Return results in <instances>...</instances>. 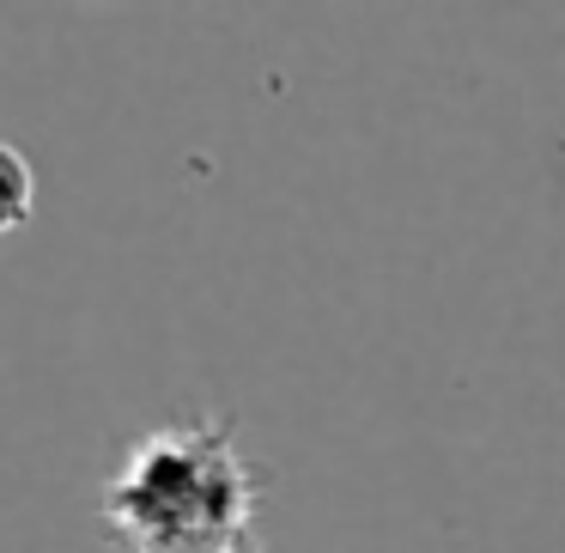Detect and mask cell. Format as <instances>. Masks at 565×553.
Wrapping results in <instances>:
<instances>
[{
    "instance_id": "1",
    "label": "cell",
    "mask_w": 565,
    "mask_h": 553,
    "mask_svg": "<svg viewBox=\"0 0 565 553\" xmlns=\"http://www.w3.org/2000/svg\"><path fill=\"white\" fill-rule=\"evenodd\" d=\"M268 475L237 450V419L201 414L135 438L104 480V523L128 553H220L244 541Z\"/></svg>"
},
{
    "instance_id": "2",
    "label": "cell",
    "mask_w": 565,
    "mask_h": 553,
    "mask_svg": "<svg viewBox=\"0 0 565 553\" xmlns=\"http://www.w3.org/2000/svg\"><path fill=\"white\" fill-rule=\"evenodd\" d=\"M31 213H38V171L13 140H0V237L25 232Z\"/></svg>"
},
{
    "instance_id": "3",
    "label": "cell",
    "mask_w": 565,
    "mask_h": 553,
    "mask_svg": "<svg viewBox=\"0 0 565 553\" xmlns=\"http://www.w3.org/2000/svg\"><path fill=\"white\" fill-rule=\"evenodd\" d=\"M220 553H268V547H256V541L244 535V541H232V547H220Z\"/></svg>"
}]
</instances>
